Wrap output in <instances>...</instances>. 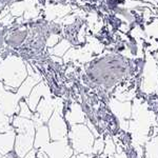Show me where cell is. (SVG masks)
<instances>
[{
  "mask_svg": "<svg viewBox=\"0 0 158 158\" xmlns=\"http://www.w3.org/2000/svg\"><path fill=\"white\" fill-rule=\"evenodd\" d=\"M71 158H76V155H73V156L71 157Z\"/></svg>",
  "mask_w": 158,
  "mask_h": 158,
  "instance_id": "cell-12",
  "label": "cell"
},
{
  "mask_svg": "<svg viewBox=\"0 0 158 158\" xmlns=\"http://www.w3.org/2000/svg\"><path fill=\"white\" fill-rule=\"evenodd\" d=\"M146 157L158 158V135L146 144Z\"/></svg>",
  "mask_w": 158,
  "mask_h": 158,
  "instance_id": "cell-8",
  "label": "cell"
},
{
  "mask_svg": "<svg viewBox=\"0 0 158 158\" xmlns=\"http://www.w3.org/2000/svg\"><path fill=\"white\" fill-rule=\"evenodd\" d=\"M62 106L63 102H57L54 113L52 114V116H51V118L47 123L52 141H57V140L68 138L69 124L65 121L64 117H63Z\"/></svg>",
  "mask_w": 158,
  "mask_h": 158,
  "instance_id": "cell-3",
  "label": "cell"
},
{
  "mask_svg": "<svg viewBox=\"0 0 158 158\" xmlns=\"http://www.w3.org/2000/svg\"><path fill=\"white\" fill-rule=\"evenodd\" d=\"M56 104H57V100L53 99L52 96H48V97L41 98L39 101L37 108H36V115L39 117V119L43 123L47 124L49 119L51 118L52 114L54 113L56 109Z\"/></svg>",
  "mask_w": 158,
  "mask_h": 158,
  "instance_id": "cell-5",
  "label": "cell"
},
{
  "mask_svg": "<svg viewBox=\"0 0 158 158\" xmlns=\"http://www.w3.org/2000/svg\"><path fill=\"white\" fill-rule=\"evenodd\" d=\"M68 140L74 150L75 155L89 154L93 155V144L95 136L85 123L74 124L69 127Z\"/></svg>",
  "mask_w": 158,
  "mask_h": 158,
  "instance_id": "cell-2",
  "label": "cell"
},
{
  "mask_svg": "<svg viewBox=\"0 0 158 158\" xmlns=\"http://www.w3.org/2000/svg\"><path fill=\"white\" fill-rule=\"evenodd\" d=\"M48 96H52L51 95V92L47 86L44 85V83H40V85H36L35 88H33L32 92L30 93V95L27 96V98L25 99L27 106L31 109L32 112H36V108L39 103V101L41 100V98L43 97H48Z\"/></svg>",
  "mask_w": 158,
  "mask_h": 158,
  "instance_id": "cell-6",
  "label": "cell"
},
{
  "mask_svg": "<svg viewBox=\"0 0 158 158\" xmlns=\"http://www.w3.org/2000/svg\"><path fill=\"white\" fill-rule=\"evenodd\" d=\"M18 115L20 117H23V118H27V119H32V120H33V118H34L35 113L31 111V109L29 108V106H27L25 99H21V100L19 101V113H18Z\"/></svg>",
  "mask_w": 158,
  "mask_h": 158,
  "instance_id": "cell-10",
  "label": "cell"
},
{
  "mask_svg": "<svg viewBox=\"0 0 158 158\" xmlns=\"http://www.w3.org/2000/svg\"><path fill=\"white\" fill-rule=\"evenodd\" d=\"M37 151H38V150H36V149H32L29 153H27V155H25L23 158H36V156H37Z\"/></svg>",
  "mask_w": 158,
  "mask_h": 158,
  "instance_id": "cell-11",
  "label": "cell"
},
{
  "mask_svg": "<svg viewBox=\"0 0 158 158\" xmlns=\"http://www.w3.org/2000/svg\"><path fill=\"white\" fill-rule=\"evenodd\" d=\"M12 126L16 133L14 151L19 158H23L31 150L34 149L36 127L32 119H27L19 115L11 117Z\"/></svg>",
  "mask_w": 158,
  "mask_h": 158,
  "instance_id": "cell-1",
  "label": "cell"
},
{
  "mask_svg": "<svg viewBox=\"0 0 158 158\" xmlns=\"http://www.w3.org/2000/svg\"><path fill=\"white\" fill-rule=\"evenodd\" d=\"M0 158H9L7 156H3V157H0Z\"/></svg>",
  "mask_w": 158,
  "mask_h": 158,
  "instance_id": "cell-13",
  "label": "cell"
},
{
  "mask_svg": "<svg viewBox=\"0 0 158 158\" xmlns=\"http://www.w3.org/2000/svg\"><path fill=\"white\" fill-rule=\"evenodd\" d=\"M39 150L44 152L49 158H71L73 155H75L68 138L57 140V141L51 140L49 143H47Z\"/></svg>",
  "mask_w": 158,
  "mask_h": 158,
  "instance_id": "cell-4",
  "label": "cell"
},
{
  "mask_svg": "<svg viewBox=\"0 0 158 158\" xmlns=\"http://www.w3.org/2000/svg\"><path fill=\"white\" fill-rule=\"evenodd\" d=\"M14 130L12 126L11 117L3 113V112L0 110V133H6V132L12 131Z\"/></svg>",
  "mask_w": 158,
  "mask_h": 158,
  "instance_id": "cell-9",
  "label": "cell"
},
{
  "mask_svg": "<svg viewBox=\"0 0 158 158\" xmlns=\"http://www.w3.org/2000/svg\"><path fill=\"white\" fill-rule=\"evenodd\" d=\"M16 133L14 130L6 133H0V157L6 156L10 152L14 151Z\"/></svg>",
  "mask_w": 158,
  "mask_h": 158,
  "instance_id": "cell-7",
  "label": "cell"
}]
</instances>
